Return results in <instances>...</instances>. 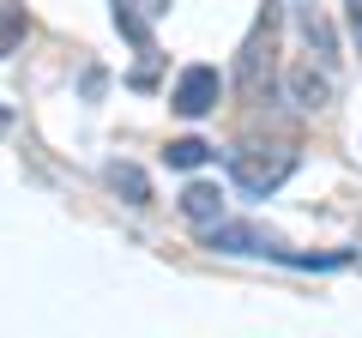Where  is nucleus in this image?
I'll use <instances>...</instances> for the list:
<instances>
[{
    "label": "nucleus",
    "mask_w": 362,
    "mask_h": 338,
    "mask_svg": "<svg viewBox=\"0 0 362 338\" xmlns=\"http://www.w3.org/2000/svg\"><path fill=\"white\" fill-rule=\"evenodd\" d=\"M163 157H169V169H199V163L211 157V145L187 133V139H169V145H163Z\"/></svg>",
    "instance_id": "1a4fd4ad"
},
{
    "label": "nucleus",
    "mask_w": 362,
    "mask_h": 338,
    "mask_svg": "<svg viewBox=\"0 0 362 338\" xmlns=\"http://www.w3.org/2000/svg\"><path fill=\"white\" fill-rule=\"evenodd\" d=\"M103 175H109V187H115V194H127V206H151V182H145L139 163H109Z\"/></svg>",
    "instance_id": "0eeeda50"
},
{
    "label": "nucleus",
    "mask_w": 362,
    "mask_h": 338,
    "mask_svg": "<svg viewBox=\"0 0 362 338\" xmlns=\"http://www.w3.org/2000/svg\"><path fill=\"white\" fill-rule=\"evenodd\" d=\"M284 91H290V103H296V109H326V103H332V78H326V66L296 61L284 73Z\"/></svg>",
    "instance_id": "39448f33"
},
{
    "label": "nucleus",
    "mask_w": 362,
    "mask_h": 338,
    "mask_svg": "<svg viewBox=\"0 0 362 338\" xmlns=\"http://www.w3.org/2000/svg\"><path fill=\"white\" fill-rule=\"evenodd\" d=\"M218 97H223V73H218V66H206V61H194V66H181L169 103H175L187 121H199V115H211V109H218Z\"/></svg>",
    "instance_id": "f03ea898"
},
{
    "label": "nucleus",
    "mask_w": 362,
    "mask_h": 338,
    "mask_svg": "<svg viewBox=\"0 0 362 338\" xmlns=\"http://www.w3.org/2000/svg\"><path fill=\"white\" fill-rule=\"evenodd\" d=\"M181 218H194L199 230L223 223V194H218V182H187V187H181Z\"/></svg>",
    "instance_id": "423d86ee"
},
{
    "label": "nucleus",
    "mask_w": 362,
    "mask_h": 338,
    "mask_svg": "<svg viewBox=\"0 0 362 338\" xmlns=\"http://www.w3.org/2000/svg\"><path fill=\"white\" fill-rule=\"evenodd\" d=\"M278 6H272L266 0V13H259V25H254V37L242 42V66H235V78H242V91H259V85H266V78L259 73H272V37H278Z\"/></svg>",
    "instance_id": "7ed1b4c3"
},
{
    "label": "nucleus",
    "mask_w": 362,
    "mask_h": 338,
    "mask_svg": "<svg viewBox=\"0 0 362 338\" xmlns=\"http://www.w3.org/2000/svg\"><path fill=\"white\" fill-rule=\"evenodd\" d=\"M350 30L362 37V0H350Z\"/></svg>",
    "instance_id": "9b49d317"
},
{
    "label": "nucleus",
    "mask_w": 362,
    "mask_h": 338,
    "mask_svg": "<svg viewBox=\"0 0 362 338\" xmlns=\"http://www.w3.org/2000/svg\"><path fill=\"white\" fill-rule=\"evenodd\" d=\"M302 30H308V42H314L320 54H338V42H332V25H326L320 13H308V18H302Z\"/></svg>",
    "instance_id": "9d476101"
},
{
    "label": "nucleus",
    "mask_w": 362,
    "mask_h": 338,
    "mask_svg": "<svg viewBox=\"0 0 362 338\" xmlns=\"http://www.w3.org/2000/svg\"><path fill=\"white\" fill-rule=\"evenodd\" d=\"M206 247H218V254H266V260H278V235H259L254 223H211L206 230Z\"/></svg>",
    "instance_id": "20e7f679"
},
{
    "label": "nucleus",
    "mask_w": 362,
    "mask_h": 338,
    "mask_svg": "<svg viewBox=\"0 0 362 338\" xmlns=\"http://www.w3.org/2000/svg\"><path fill=\"white\" fill-rule=\"evenodd\" d=\"M115 25L127 30V42H133L139 54H151V25L139 18V6H133V0H115Z\"/></svg>",
    "instance_id": "6e6552de"
},
{
    "label": "nucleus",
    "mask_w": 362,
    "mask_h": 338,
    "mask_svg": "<svg viewBox=\"0 0 362 338\" xmlns=\"http://www.w3.org/2000/svg\"><path fill=\"white\" fill-rule=\"evenodd\" d=\"M230 175H235L242 194L266 199V194H278V187L296 175V145L290 139H247V145L230 151Z\"/></svg>",
    "instance_id": "f257e3e1"
}]
</instances>
